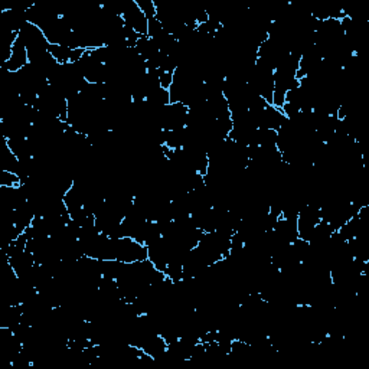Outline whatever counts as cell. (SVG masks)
<instances>
[{
    "mask_svg": "<svg viewBox=\"0 0 369 369\" xmlns=\"http://www.w3.org/2000/svg\"><path fill=\"white\" fill-rule=\"evenodd\" d=\"M121 18L134 32H138L140 36H147L149 19L134 0H127L125 9H123Z\"/></svg>",
    "mask_w": 369,
    "mask_h": 369,
    "instance_id": "obj_1",
    "label": "cell"
},
{
    "mask_svg": "<svg viewBox=\"0 0 369 369\" xmlns=\"http://www.w3.org/2000/svg\"><path fill=\"white\" fill-rule=\"evenodd\" d=\"M29 64V57H28V49H26L25 44L22 40L16 39L15 45L12 47V55L10 58L2 65V70L8 73H19L21 70Z\"/></svg>",
    "mask_w": 369,
    "mask_h": 369,
    "instance_id": "obj_2",
    "label": "cell"
}]
</instances>
